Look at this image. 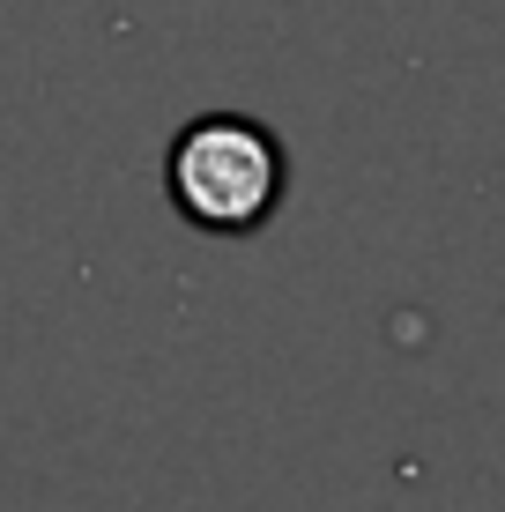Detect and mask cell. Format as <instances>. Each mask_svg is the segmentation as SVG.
Segmentation results:
<instances>
[{"mask_svg":"<svg viewBox=\"0 0 505 512\" xmlns=\"http://www.w3.org/2000/svg\"><path fill=\"white\" fill-rule=\"evenodd\" d=\"M283 186H290L283 141L246 112H201L164 149L171 208L208 238H253L283 208Z\"/></svg>","mask_w":505,"mask_h":512,"instance_id":"1","label":"cell"}]
</instances>
